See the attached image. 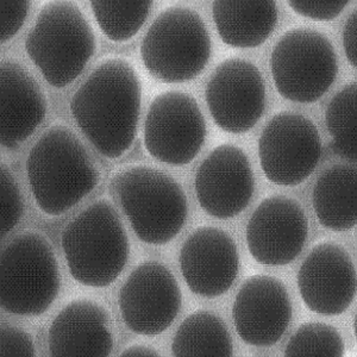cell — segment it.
Masks as SVG:
<instances>
[{
  "label": "cell",
  "mask_w": 357,
  "mask_h": 357,
  "mask_svg": "<svg viewBox=\"0 0 357 357\" xmlns=\"http://www.w3.org/2000/svg\"><path fill=\"white\" fill-rule=\"evenodd\" d=\"M142 89L130 62L114 57L96 67L70 102L82 134L100 154L118 158L137 135Z\"/></svg>",
  "instance_id": "6da1fadb"
},
{
  "label": "cell",
  "mask_w": 357,
  "mask_h": 357,
  "mask_svg": "<svg viewBox=\"0 0 357 357\" xmlns=\"http://www.w3.org/2000/svg\"><path fill=\"white\" fill-rule=\"evenodd\" d=\"M29 183L43 213L60 215L80 203L99 183V172L85 146L65 126H52L30 151Z\"/></svg>",
  "instance_id": "7a4b0ae2"
},
{
  "label": "cell",
  "mask_w": 357,
  "mask_h": 357,
  "mask_svg": "<svg viewBox=\"0 0 357 357\" xmlns=\"http://www.w3.org/2000/svg\"><path fill=\"white\" fill-rule=\"evenodd\" d=\"M61 245L70 275L89 287L114 284L130 254L122 220L106 200L89 205L66 225Z\"/></svg>",
  "instance_id": "3957f363"
},
{
  "label": "cell",
  "mask_w": 357,
  "mask_h": 357,
  "mask_svg": "<svg viewBox=\"0 0 357 357\" xmlns=\"http://www.w3.org/2000/svg\"><path fill=\"white\" fill-rule=\"evenodd\" d=\"M111 191L144 243H169L186 223L185 192L174 178L158 169L134 166L119 171L111 180Z\"/></svg>",
  "instance_id": "277c9868"
},
{
  "label": "cell",
  "mask_w": 357,
  "mask_h": 357,
  "mask_svg": "<svg viewBox=\"0 0 357 357\" xmlns=\"http://www.w3.org/2000/svg\"><path fill=\"white\" fill-rule=\"evenodd\" d=\"M96 36L73 1H49L29 31L25 49L49 85L73 82L96 53Z\"/></svg>",
  "instance_id": "5b68a950"
},
{
  "label": "cell",
  "mask_w": 357,
  "mask_h": 357,
  "mask_svg": "<svg viewBox=\"0 0 357 357\" xmlns=\"http://www.w3.org/2000/svg\"><path fill=\"white\" fill-rule=\"evenodd\" d=\"M61 286L53 248L36 232L20 234L0 257V303L13 314L41 316L48 311Z\"/></svg>",
  "instance_id": "8992f818"
},
{
  "label": "cell",
  "mask_w": 357,
  "mask_h": 357,
  "mask_svg": "<svg viewBox=\"0 0 357 357\" xmlns=\"http://www.w3.org/2000/svg\"><path fill=\"white\" fill-rule=\"evenodd\" d=\"M211 37L202 17L181 5L166 8L153 22L141 45L146 70L168 84L198 77L211 56Z\"/></svg>",
  "instance_id": "52a82bcc"
},
{
  "label": "cell",
  "mask_w": 357,
  "mask_h": 357,
  "mask_svg": "<svg viewBox=\"0 0 357 357\" xmlns=\"http://www.w3.org/2000/svg\"><path fill=\"white\" fill-rule=\"evenodd\" d=\"M271 70L281 97L311 104L321 99L336 80V52L324 33L309 28L292 29L273 49Z\"/></svg>",
  "instance_id": "ba28073f"
},
{
  "label": "cell",
  "mask_w": 357,
  "mask_h": 357,
  "mask_svg": "<svg viewBox=\"0 0 357 357\" xmlns=\"http://www.w3.org/2000/svg\"><path fill=\"white\" fill-rule=\"evenodd\" d=\"M205 138V118L190 94L168 91L151 102L144 122V146L158 161L173 166L192 162Z\"/></svg>",
  "instance_id": "9c48e42d"
},
{
  "label": "cell",
  "mask_w": 357,
  "mask_h": 357,
  "mask_svg": "<svg viewBox=\"0 0 357 357\" xmlns=\"http://www.w3.org/2000/svg\"><path fill=\"white\" fill-rule=\"evenodd\" d=\"M321 156L319 131L303 114H275L259 139L261 168L268 181L280 186L304 183L316 169Z\"/></svg>",
  "instance_id": "30bf717a"
},
{
  "label": "cell",
  "mask_w": 357,
  "mask_h": 357,
  "mask_svg": "<svg viewBox=\"0 0 357 357\" xmlns=\"http://www.w3.org/2000/svg\"><path fill=\"white\" fill-rule=\"evenodd\" d=\"M118 303L128 329L143 336H156L174 321L181 310L183 294L168 268L158 262H144L128 276Z\"/></svg>",
  "instance_id": "8fae6325"
},
{
  "label": "cell",
  "mask_w": 357,
  "mask_h": 357,
  "mask_svg": "<svg viewBox=\"0 0 357 357\" xmlns=\"http://www.w3.org/2000/svg\"><path fill=\"white\" fill-rule=\"evenodd\" d=\"M206 102L215 124L229 134H245L266 109V85L259 68L243 59H227L206 86Z\"/></svg>",
  "instance_id": "7c38bea8"
},
{
  "label": "cell",
  "mask_w": 357,
  "mask_h": 357,
  "mask_svg": "<svg viewBox=\"0 0 357 357\" xmlns=\"http://www.w3.org/2000/svg\"><path fill=\"white\" fill-rule=\"evenodd\" d=\"M309 235L304 208L282 195L269 197L256 207L245 230L254 260L268 267L287 266L296 260Z\"/></svg>",
  "instance_id": "4fadbf2b"
},
{
  "label": "cell",
  "mask_w": 357,
  "mask_h": 357,
  "mask_svg": "<svg viewBox=\"0 0 357 357\" xmlns=\"http://www.w3.org/2000/svg\"><path fill=\"white\" fill-rule=\"evenodd\" d=\"M195 186L207 215L218 220L240 215L250 203L255 188L247 154L232 144L217 146L198 168Z\"/></svg>",
  "instance_id": "5bb4252c"
},
{
  "label": "cell",
  "mask_w": 357,
  "mask_h": 357,
  "mask_svg": "<svg viewBox=\"0 0 357 357\" xmlns=\"http://www.w3.org/2000/svg\"><path fill=\"white\" fill-rule=\"evenodd\" d=\"M296 279L306 307L323 316L345 312L356 293L353 260L335 242L317 244L301 264Z\"/></svg>",
  "instance_id": "9a60e30c"
},
{
  "label": "cell",
  "mask_w": 357,
  "mask_h": 357,
  "mask_svg": "<svg viewBox=\"0 0 357 357\" xmlns=\"http://www.w3.org/2000/svg\"><path fill=\"white\" fill-rule=\"evenodd\" d=\"M292 313L284 282L269 275L250 276L244 281L232 306V318L241 340L260 348L280 341Z\"/></svg>",
  "instance_id": "2e32d148"
},
{
  "label": "cell",
  "mask_w": 357,
  "mask_h": 357,
  "mask_svg": "<svg viewBox=\"0 0 357 357\" xmlns=\"http://www.w3.org/2000/svg\"><path fill=\"white\" fill-rule=\"evenodd\" d=\"M178 261L187 286L204 298L225 294L240 272L235 241L217 227H200L192 232L180 250Z\"/></svg>",
  "instance_id": "e0dca14e"
},
{
  "label": "cell",
  "mask_w": 357,
  "mask_h": 357,
  "mask_svg": "<svg viewBox=\"0 0 357 357\" xmlns=\"http://www.w3.org/2000/svg\"><path fill=\"white\" fill-rule=\"evenodd\" d=\"M47 114V100L33 75L13 60L0 66V139L15 151L35 132Z\"/></svg>",
  "instance_id": "ac0fdd59"
},
{
  "label": "cell",
  "mask_w": 357,
  "mask_h": 357,
  "mask_svg": "<svg viewBox=\"0 0 357 357\" xmlns=\"http://www.w3.org/2000/svg\"><path fill=\"white\" fill-rule=\"evenodd\" d=\"M48 344L55 357L110 356L114 350L110 316L96 301H72L50 325Z\"/></svg>",
  "instance_id": "d6986e66"
},
{
  "label": "cell",
  "mask_w": 357,
  "mask_h": 357,
  "mask_svg": "<svg viewBox=\"0 0 357 357\" xmlns=\"http://www.w3.org/2000/svg\"><path fill=\"white\" fill-rule=\"evenodd\" d=\"M212 15L222 41L234 48H256L278 24L274 0H215Z\"/></svg>",
  "instance_id": "ffe728a7"
},
{
  "label": "cell",
  "mask_w": 357,
  "mask_h": 357,
  "mask_svg": "<svg viewBox=\"0 0 357 357\" xmlns=\"http://www.w3.org/2000/svg\"><path fill=\"white\" fill-rule=\"evenodd\" d=\"M312 204L321 227L347 231L357 223V172L349 165H333L321 173L313 188Z\"/></svg>",
  "instance_id": "44dd1931"
},
{
  "label": "cell",
  "mask_w": 357,
  "mask_h": 357,
  "mask_svg": "<svg viewBox=\"0 0 357 357\" xmlns=\"http://www.w3.org/2000/svg\"><path fill=\"white\" fill-rule=\"evenodd\" d=\"M172 353L176 357H231V335L223 319L213 313H192L178 326Z\"/></svg>",
  "instance_id": "7402d4cb"
},
{
  "label": "cell",
  "mask_w": 357,
  "mask_h": 357,
  "mask_svg": "<svg viewBox=\"0 0 357 357\" xmlns=\"http://www.w3.org/2000/svg\"><path fill=\"white\" fill-rule=\"evenodd\" d=\"M325 122L333 136L335 154L355 162L357 158V85L351 82L337 92L325 112Z\"/></svg>",
  "instance_id": "603a6c76"
},
{
  "label": "cell",
  "mask_w": 357,
  "mask_h": 357,
  "mask_svg": "<svg viewBox=\"0 0 357 357\" xmlns=\"http://www.w3.org/2000/svg\"><path fill=\"white\" fill-rule=\"evenodd\" d=\"M151 0H93L91 8L102 33L114 42L130 40L141 30L153 8Z\"/></svg>",
  "instance_id": "cb8c5ba5"
},
{
  "label": "cell",
  "mask_w": 357,
  "mask_h": 357,
  "mask_svg": "<svg viewBox=\"0 0 357 357\" xmlns=\"http://www.w3.org/2000/svg\"><path fill=\"white\" fill-rule=\"evenodd\" d=\"M344 350V342L336 328L324 323H305L291 337L284 356L341 357Z\"/></svg>",
  "instance_id": "d4e9b609"
},
{
  "label": "cell",
  "mask_w": 357,
  "mask_h": 357,
  "mask_svg": "<svg viewBox=\"0 0 357 357\" xmlns=\"http://www.w3.org/2000/svg\"><path fill=\"white\" fill-rule=\"evenodd\" d=\"M24 215V202L21 190L8 166L0 169V229L1 238L8 236Z\"/></svg>",
  "instance_id": "484cf974"
},
{
  "label": "cell",
  "mask_w": 357,
  "mask_h": 357,
  "mask_svg": "<svg viewBox=\"0 0 357 357\" xmlns=\"http://www.w3.org/2000/svg\"><path fill=\"white\" fill-rule=\"evenodd\" d=\"M36 348L25 330L3 321L0 326V357H33Z\"/></svg>",
  "instance_id": "4316f807"
},
{
  "label": "cell",
  "mask_w": 357,
  "mask_h": 357,
  "mask_svg": "<svg viewBox=\"0 0 357 357\" xmlns=\"http://www.w3.org/2000/svg\"><path fill=\"white\" fill-rule=\"evenodd\" d=\"M31 6L30 0H0L1 43L10 41L21 30Z\"/></svg>",
  "instance_id": "83f0119b"
},
{
  "label": "cell",
  "mask_w": 357,
  "mask_h": 357,
  "mask_svg": "<svg viewBox=\"0 0 357 357\" xmlns=\"http://www.w3.org/2000/svg\"><path fill=\"white\" fill-rule=\"evenodd\" d=\"M349 1L347 0H289L293 11L312 21H333L340 16Z\"/></svg>",
  "instance_id": "f1b7e54d"
},
{
  "label": "cell",
  "mask_w": 357,
  "mask_h": 357,
  "mask_svg": "<svg viewBox=\"0 0 357 357\" xmlns=\"http://www.w3.org/2000/svg\"><path fill=\"white\" fill-rule=\"evenodd\" d=\"M343 47H344L345 56L348 59L350 65L353 67L357 66V13L354 11L344 25L343 30Z\"/></svg>",
  "instance_id": "f546056e"
},
{
  "label": "cell",
  "mask_w": 357,
  "mask_h": 357,
  "mask_svg": "<svg viewBox=\"0 0 357 357\" xmlns=\"http://www.w3.org/2000/svg\"><path fill=\"white\" fill-rule=\"evenodd\" d=\"M121 356L123 357H158L160 354L151 348V347H146V345H132L126 348Z\"/></svg>",
  "instance_id": "4dcf8cb0"
}]
</instances>
